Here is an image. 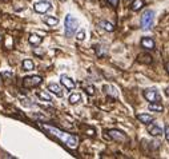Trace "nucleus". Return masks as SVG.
I'll return each instance as SVG.
<instances>
[{
	"mask_svg": "<svg viewBox=\"0 0 169 159\" xmlns=\"http://www.w3.org/2000/svg\"><path fill=\"white\" fill-rule=\"evenodd\" d=\"M11 46H12V39L8 36V38L6 39V47H7V48H11Z\"/></svg>",
	"mask_w": 169,
	"mask_h": 159,
	"instance_id": "393cba45",
	"label": "nucleus"
},
{
	"mask_svg": "<svg viewBox=\"0 0 169 159\" xmlns=\"http://www.w3.org/2000/svg\"><path fill=\"white\" fill-rule=\"evenodd\" d=\"M110 6H113V7H117V4H119V0H106Z\"/></svg>",
	"mask_w": 169,
	"mask_h": 159,
	"instance_id": "a878e982",
	"label": "nucleus"
},
{
	"mask_svg": "<svg viewBox=\"0 0 169 159\" xmlns=\"http://www.w3.org/2000/svg\"><path fill=\"white\" fill-rule=\"evenodd\" d=\"M80 100H81V95H80V94H71L69 98H68V102L71 104H76V103H79Z\"/></svg>",
	"mask_w": 169,
	"mask_h": 159,
	"instance_id": "6ab92c4d",
	"label": "nucleus"
},
{
	"mask_svg": "<svg viewBox=\"0 0 169 159\" xmlns=\"http://www.w3.org/2000/svg\"><path fill=\"white\" fill-rule=\"evenodd\" d=\"M143 7H144V2H143V0H135V2L132 3V6H131V10L136 12V11H140Z\"/></svg>",
	"mask_w": 169,
	"mask_h": 159,
	"instance_id": "dca6fc26",
	"label": "nucleus"
},
{
	"mask_svg": "<svg viewBox=\"0 0 169 159\" xmlns=\"http://www.w3.org/2000/svg\"><path fill=\"white\" fill-rule=\"evenodd\" d=\"M0 42H2V36H0Z\"/></svg>",
	"mask_w": 169,
	"mask_h": 159,
	"instance_id": "c85d7f7f",
	"label": "nucleus"
},
{
	"mask_svg": "<svg viewBox=\"0 0 169 159\" xmlns=\"http://www.w3.org/2000/svg\"><path fill=\"white\" fill-rule=\"evenodd\" d=\"M154 46H156V43H154L152 38H144L141 40V47L145 48V50H153Z\"/></svg>",
	"mask_w": 169,
	"mask_h": 159,
	"instance_id": "9b49d317",
	"label": "nucleus"
},
{
	"mask_svg": "<svg viewBox=\"0 0 169 159\" xmlns=\"http://www.w3.org/2000/svg\"><path fill=\"white\" fill-rule=\"evenodd\" d=\"M43 78L39 75H32V76H27L23 79V87L24 88H33L37 87L39 84H41Z\"/></svg>",
	"mask_w": 169,
	"mask_h": 159,
	"instance_id": "20e7f679",
	"label": "nucleus"
},
{
	"mask_svg": "<svg viewBox=\"0 0 169 159\" xmlns=\"http://www.w3.org/2000/svg\"><path fill=\"white\" fill-rule=\"evenodd\" d=\"M52 8V4L47 0H41V2H37L36 4L33 6V10L37 12V14H46Z\"/></svg>",
	"mask_w": 169,
	"mask_h": 159,
	"instance_id": "423d86ee",
	"label": "nucleus"
},
{
	"mask_svg": "<svg viewBox=\"0 0 169 159\" xmlns=\"http://www.w3.org/2000/svg\"><path fill=\"white\" fill-rule=\"evenodd\" d=\"M37 96L40 99H43V100H47V102H52V96L50 94H47V92H44V91H39L37 92Z\"/></svg>",
	"mask_w": 169,
	"mask_h": 159,
	"instance_id": "412c9836",
	"label": "nucleus"
},
{
	"mask_svg": "<svg viewBox=\"0 0 169 159\" xmlns=\"http://www.w3.org/2000/svg\"><path fill=\"white\" fill-rule=\"evenodd\" d=\"M144 98L148 102H160L158 91L154 90V88H148V90H145L144 91Z\"/></svg>",
	"mask_w": 169,
	"mask_h": 159,
	"instance_id": "0eeeda50",
	"label": "nucleus"
},
{
	"mask_svg": "<svg viewBox=\"0 0 169 159\" xmlns=\"http://www.w3.org/2000/svg\"><path fill=\"white\" fill-rule=\"evenodd\" d=\"M77 27H79V20L76 17H73L72 15H67L65 16V36L67 38L73 36Z\"/></svg>",
	"mask_w": 169,
	"mask_h": 159,
	"instance_id": "f03ea898",
	"label": "nucleus"
},
{
	"mask_svg": "<svg viewBox=\"0 0 169 159\" xmlns=\"http://www.w3.org/2000/svg\"><path fill=\"white\" fill-rule=\"evenodd\" d=\"M165 70H167V72L169 74V61H168V63L165 64Z\"/></svg>",
	"mask_w": 169,
	"mask_h": 159,
	"instance_id": "bb28decb",
	"label": "nucleus"
},
{
	"mask_svg": "<svg viewBox=\"0 0 169 159\" xmlns=\"http://www.w3.org/2000/svg\"><path fill=\"white\" fill-rule=\"evenodd\" d=\"M43 21L46 24H48V25H56L57 23H59V20L56 19V17H53V16H46V17H43Z\"/></svg>",
	"mask_w": 169,
	"mask_h": 159,
	"instance_id": "f3484780",
	"label": "nucleus"
},
{
	"mask_svg": "<svg viewBox=\"0 0 169 159\" xmlns=\"http://www.w3.org/2000/svg\"><path fill=\"white\" fill-rule=\"evenodd\" d=\"M137 119H139L141 123H144V125H148V123L153 120V116L148 115V114H137Z\"/></svg>",
	"mask_w": 169,
	"mask_h": 159,
	"instance_id": "4468645a",
	"label": "nucleus"
},
{
	"mask_svg": "<svg viewBox=\"0 0 169 159\" xmlns=\"http://www.w3.org/2000/svg\"><path fill=\"white\" fill-rule=\"evenodd\" d=\"M137 60H139L140 63H143V64H150L152 63V56H150L149 54H140L139 56H137Z\"/></svg>",
	"mask_w": 169,
	"mask_h": 159,
	"instance_id": "ddd939ff",
	"label": "nucleus"
},
{
	"mask_svg": "<svg viewBox=\"0 0 169 159\" xmlns=\"http://www.w3.org/2000/svg\"><path fill=\"white\" fill-rule=\"evenodd\" d=\"M149 110L150 111H157V112H161L162 110H164V106L161 104V103H158V102H152V103L149 104Z\"/></svg>",
	"mask_w": 169,
	"mask_h": 159,
	"instance_id": "2eb2a0df",
	"label": "nucleus"
},
{
	"mask_svg": "<svg viewBox=\"0 0 169 159\" xmlns=\"http://www.w3.org/2000/svg\"><path fill=\"white\" fill-rule=\"evenodd\" d=\"M33 67H35V64L31 59L23 60V70H25V71H31V70H33Z\"/></svg>",
	"mask_w": 169,
	"mask_h": 159,
	"instance_id": "a211bd4d",
	"label": "nucleus"
},
{
	"mask_svg": "<svg viewBox=\"0 0 169 159\" xmlns=\"http://www.w3.org/2000/svg\"><path fill=\"white\" fill-rule=\"evenodd\" d=\"M164 135H165V139L169 142V126H167L165 129H164Z\"/></svg>",
	"mask_w": 169,
	"mask_h": 159,
	"instance_id": "b1692460",
	"label": "nucleus"
},
{
	"mask_svg": "<svg viewBox=\"0 0 169 159\" xmlns=\"http://www.w3.org/2000/svg\"><path fill=\"white\" fill-rule=\"evenodd\" d=\"M60 82H61V84L67 88V90H73V88L76 87V83H75V80H73L72 78L67 76V75H61V76H60Z\"/></svg>",
	"mask_w": 169,
	"mask_h": 159,
	"instance_id": "6e6552de",
	"label": "nucleus"
},
{
	"mask_svg": "<svg viewBox=\"0 0 169 159\" xmlns=\"http://www.w3.org/2000/svg\"><path fill=\"white\" fill-rule=\"evenodd\" d=\"M43 129L48 131L52 136H56L57 139H60L65 146H68L69 148H77L79 146V138L76 135H72V134H67V132L61 131L59 129H55V127H51V126H43Z\"/></svg>",
	"mask_w": 169,
	"mask_h": 159,
	"instance_id": "f257e3e1",
	"label": "nucleus"
},
{
	"mask_svg": "<svg viewBox=\"0 0 169 159\" xmlns=\"http://www.w3.org/2000/svg\"><path fill=\"white\" fill-rule=\"evenodd\" d=\"M148 132L152 136H160L162 134V130H161V127L154 125V123H148Z\"/></svg>",
	"mask_w": 169,
	"mask_h": 159,
	"instance_id": "1a4fd4ad",
	"label": "nucleus"
},
{
	"mask_svg": "<svg viewBox=\"0 0 169 159\" xmlns=\"http://www.w3.org/2000/svg\"><path fill=\"white\" fill-rule=\"evenodd\" d=\"M28 42L32 44V46H39V44L43 42V38L39 36V35H36V34H31L29 38H28Z\"/></svg>",
	"mask_w": 169,
	"mask_h": 159,
	"instance_id": "f8f14e48",
	"label": "nucleus"
},
{
	"mask_svg": "<svg viewBox=\"0 0 169 159\" xmlns=\"http://www.w3.org/2000/svg\"><path fill=\"white\" fill-rule=\"evenodd\" d=\"M124 2H127V0H124Z\"/></svg>",
	"mask_w": 169,
	"mask_h": 159,
	"instance_id": "c756f323",
	"label": "nucleus"
},
{
	"mask_svg": "<svg viewBox=\"0 0 169 159\" xmlns=\"http://www.w3.org/2000/svg\"><path fill=\"white\" fill-rule=\"evenodd\" d=\"M101 27H103L105 31H108V32H112V31L115 30V25L112 23H109V21H106V20L101 21Z\"/></svg>",
	"mask_w": 169,
	"mask_h": 159,
	"instance_id": "aec40b11",
	"label": "nucleus"
},
{
	"mask_svg": "<svg viewBox=\"0 0 169 159\" xmlns=\"http://www.w3.org/2000/svg\"><path fill=\"white\" fill-rule=\"evenodd\" d=\"M48 91H51L52 94H55L56 96H59V98L63 96V90H61V87L57 84V83H50V84H48Z\"/></svg>",
	"mask_w": 169,
	"mask_h": 159,
	"instance_id": "9d476101",
	"label": "nucleus"
},
{
	"mask_svg": "<svg viewBox=\"0 0 169 159\" xmlns=\"http://www.w3.org/2000/svg\"><path fill=\"white\" fill-rule=\"evenodd\" d=\"M84 38H85V32H84V31H80L77 34V40L81 42V40H84Z\"/></svg>",
	"mask_w": 169,
	"mask_h": 159,
	"instance_id": "5701e85b",
	"label": "nucleus"
},
{
	"mask_svg": "<svg viewBox=\"0 0 169 159\" xmlns=\"http://www.w3.org/2000/svg\"><path fill=\"white\" fill-rule=\"evenodd\" d=\"M84 91H85L88 95H93L95 94V87L93 86H85L84 87Z\"/></svg>",
	"mask_w": 169,
	"mask_h": 159,
	"instance_id": "4be33fe9",
	"label": "nucleus"
},
{
	"mask_svg": "<svg viewBox=\"0 0 169 159\" xmlns=\"http://www.w3.org/2000/svg\"><path fill=\"white\" fill-rule=\"evenodd\" d=\"M108 136H109L110 139L116 140V142H120V143H123V142H127V140H128L127 135L124 134L123 131L116 130V129H113V130H109V131H108Z\"/></svg>",
	"mask_w": 169,
	"mask_h": 159,
	"instance_id": "39448f33",
	"label": "nucleus"
},
{
	"mask_svg": "<svg viewBox=\"0 0 169 159\" xmlns=\"http://www.w3.org/2000/svg\"><path fill=\"white\" fill-rule=\"evenodd\" d=\"M60 2H65V0H60Z\"/></svg>",
	"mask_w": 169,
	"mask_h": 159,
	"instance_id": "cd10ccee",
	"label": "nucleus"
},
{
	"mask_svg": "<svg viewBox=\"0 0 169 159\" xmlns=\"http://www.w3.org/2000/svg\"><path fill=\"white\" fill-rule=\"evenodd\" d=\"M153 20H154V11L152 10H146L143 15H141V20H140V24H141V28L144 30H149L153 24Z\"/></svg>",
	"mask_w": 169,
	"mask_h": 159,
	"instance_id": "7ed1b4c3",
	"label": "nucleus"
}]
</instances>
